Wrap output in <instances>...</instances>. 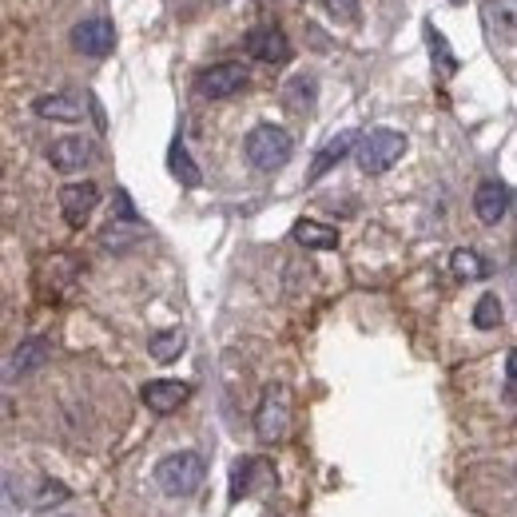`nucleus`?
<instances>
[{
  "mask_svg": "<svg viewBox=\"0 0 517 517\" xmlns=\"http://www.w3.org/2000/svg\"><path fill=\"white\" fill-rule=\"evenodd\" d=\"M291 152H295L291 132H287V128H275V124L251 128V136H247V144H243V156H247V164H251L255 172H279V168H287Z\"/></svg>",
  "mask_w": 517,
  "mask_h": 517,
  "instance_id": "obj_1",
  "label": "nucleus"
},
{
  "mask_svg": "<svg viewBox=\"0 0 517 517\" xmlns=\"http://www.w3.org/2000/svg\"><path fill=\"white\" fill-rule=\"evenodd\" d=\"M406 152V136L394 132V128H374L366 136L354 140V160L366 175H382L390 172Z\"/></svg>",
  "mask_w": 517,
  "mask_h": 517,
  "instance_id": "obj_2",
  "label": "nucleus"
},
{
  "mask_svg": "<svg viewBox=\"0 0 517 517\" xmlns=\"http://www.w3.org/2000/svg\"><path fill=\"white\" fill-rule=\"evenodd\" d=\"M203 474H207V466L195 450H175L156 466V486L168 498H191L203 486Z\"/></svg>",
  "mask_w": 517,
  "mask_h": 517,
  "instance_id": "obj_3",
  "label": "nucleus"
},
{
  "mask_svg": "<svg viewBox=\"0 0 517 517\" xmlns=\"http://www.w3.org/2000/svg\"><path fill=\"white\" fill-rule=\"evenodd\" d=\"M287 430H291V394L283 382H271L255 410V434L263 442H279Z\"/></svg>",
  "mask_w": 517,
  "mask_h": 517,
  "instance_id": "obj_4",
  "label": "nucleus"
},
{
  "mask_svg": "<svg viewBox=\"0 0 517 517\" xmlns=\"http://www.w3.org/2000/svg\"><path fill=\"white\" fill-rule=\"evenodd\" d=\"M243 88H247V68L235 64V60L211 64V68H203V72L195 76V92H199L203 100H227V96H235V92H243Z\"/></svg>",
  "mask_w": 517,
  "mask_h": 517,
  "instance_id": "obj_5",
  "label": "nucleus"
},
{
  "mask_svg": "<svg viewBox=\"0 0 517 517\" xmlns=\"http://www.w3.org/2000/svg\"><path fill=\"white\" fill-rule=\"evenodd\" d=\"M72 48H76L80 56H92V60L108 56V52L116 48V28H112V20H108V16H88V20H80V24L72 28Z\"/></svg>",
  "mask_w": 517,
  "mask_h": 517,
  "instance_id": "obj_6",
  "label": "nucleus"
},
{
  "mask_svg": "<svg viewBox=\"0 0 517 517\" xmlns=\"http://www.w3.org/2000/svg\"><path fill=\"white\" fill-rule=\"evenodd\" d=\"M510 203H514V191H510V183H502V179H486V183H478V191H474V215H478L486 227H498V223L510 215Z\"/></svg>",
  "mask_w": 517,
  "mask_h": 517,
  "instance_id": "obj_7",
  "label": "nucleus"
},
{
  "mask_svg": "<svg viewBox=\"0 0 517 517\" xmlns=\"http://www.w3.org/2000/svg\"><path fill=\"white\" fill-rule=\"evenodd\" d=\"M243 44H247V52H251L255 60H263V64H287V60H291V40H287V32L275 28V24L251 28Z\"/></svg>",
  "mask_w": 517,
  "mask_h": 517,
  "instance_id": "obj_8",
  "label": "nucleus"
},
{
  "mask_svg": "<svg viewBox=\"0 0 517 517\" xmlns=\"http://www.w3.org/2000/svg\"><path fill=\"white\" fill-rule=\"evenodd\" d=\"M96 203H100V187L96 183H68V187H60V211H64L68 227H84L92 219Z\"/></svg>",
  "mask_w": 517,
  "mask_h": 517,
  "instance_id": "obj_9",
  "label": "nucleus"
},
{
  "mask_svg": "<svg viewBox=\"0 0 517 517\" xmlns=\"http://www.w3.org/2000/svg\"><path fill=\"white\" fill-rule=\"evenodd\" d=\"M140 398H144V406L152 414H175L191 398V386L187 382H175V378H152V382H144Z\"/></svg>",
  "mask_w": 517,
  "mask_h": 517,
  "instance_id": "obj_10",
  "label": "nucleus"
},
{
  "mask_svg": "<svg viewBox=\"0 0 517 517\" xmlns=\"http://www.w3.org/2000/svg\"><path fill=\"white\" fill-rule=\"evenodd\" d=\"M92 140H84V136H64V140H56L52 148H48V164L56 168V172H84L88 164H92Z\"/></svg>",
  "mask_w": 517,
  "mask_h": 517,
  "instance_id": "obj_11",
  "label": "nucleus"
},
{
  "mask_svg": "<svg viewBox=\"0 0 517 517\" xmlns=\"http://www.w3.org/2000/svg\"><path fill=\"white\" fill-rule=\"evenodd\" d=\"M354 140H358V132H339V136H331V140H327V144L319 148V156L311 160L307 183H319V179L331 172V168H339L346 156L354 152Z\"/></svg>",
  "mask_w": 517,
  "mask_h": 517,
  "instance_id": "obj_12",
  "label": "nucleus"
},
{
  "mask_svg": "<svg viewBox=\"0 0 517 517\" xmlns=\"http://www.w3.org/2000/svg\"><path fill=\"white\" fill-rule=\"evenodd\" d=\"M52 358V346L48 339H24V343L12 350V358H8V378H28V374H36L44 362Z\"/></svg>",
  "mask_w": 517,
  "mask_h": 517,
  "instance_id": "obj_13",
  "label": "nucleus"
},
{
  "mask_svg": "<svg viewBox=\"0 0 517 517\" xmlns=\"http://www.w3.org/2000/svg\"><path fill=\"white\" fill-rule=\"evenodd\" d=\"M36 116H40V120L76 124V120H84V104H80L72 92H52V96H40V100H36Z\"/></svg>",
  "mask_w": 517,
  "mask_h": 517,
  "instance_id": "obj_14",
  "label": "nucleus"
},
{
  "mask_svg": "<svg viewBox=\"0 0 517 517\" xmlns=\"http://www.w3.org/2000/svg\"><path fill=\"white\" fill-rule=\"evenodd\" d=\"M291 235H295V243H303L311 251H335L339 247V231L327 227V223H319V219H299L291 227Z\"/></svg>",
  "mask_w": 517,
  "mask_h": 517,
  "instance_id": "obj_15",
  "label": "nucleus"
},
{
  "mask_svg": "<svg viewBox=\"0 0 517 517\" xmlns=\"http://www.w3.org/2000/svg\"><path fill=\"white\" fill-rule=\"evenodd\" d=\"M315 100H319L315 76H291V80L283 84V104H287V112H311Z\"/></svg>",
  "mask_w": 517,
  "mask_h": 517,
  "instance_id": "obj_16",
  "label": "nucleus"
},
{
  "mask_svg": "<svg viewBox=\"0 0 517 517\" xmlns=\"http://www.w3.org/2000/svg\"><path fill=\"white\" fill-rule=\"evenodd\" d=\"M482 8H486L490 32H494L502 44H510V40H514V0H486Z\"/></svg>",
  "mask_w": 517,
  "mask_h": 517,
  "instance_id": "obj_17",
  "label": "nucleus"
},
{
  "mask_svg": "<svg viewBox=\"0 0 517 517\" xmlns=\"http://www.w3.org/2000/svg\"><path fill=\"white\" fill-rule=\"evenodd\" d=\"M168 168H172V175L183 183V187H199V183H203L199 164L191 160V152H187V144H183V140H175L172 144V152H168Z\"/></svg>",
  "mask_w": 517,
  "mask_h": 517,
  "instance_id": "obj_18",
  "label": "nucleus"
},
{
  "mask_svg": "<svg viewBox=\"0 0 517 517\" xmlns=\"http://www.w3.org/2000/svg\"><path fill=\"white\" fill-rule=\"evenodd\" d=\"M450 267H454V275H458V279H470V283L490 275V263H486L478 251H470V247L454 251V255H450Z\"/></svg>",
  "mask_w": 517,
  "mask_h": 517,
  "instance_id": "obj_19",
  "label": "nucleus"
},
{
  "mask_svg": "<svg viewBox=\"0 0 517 517\" xmlns=\"http://www.w3.org/2000/svg\"><path fill=\"white\" fill-rule=\"evenodd\" d=\"M183 346H187V335H183V331H160V335L148 339V350H152L156 362H175V358L183 354Z\"/></svg>",
  "mask_w": 517,
  "mask_h": 517,
  "instance_id": "obj_20",
  "label": "nucleus"
},
{
  "mask_svg": "<svg viewBox=\"0 0 517 517\" xmlns=\"http://www.w3.org/2000/svg\"><path fill=\"white\" fill-rule=\"evenodd\" d=\"M502 323V299L498 295H482L478 307H474V327L478 331H494Z\"/></svg>",
  "mask_w": 517,
  "mask_h": 517,
  "instance_id": "obj_21",
  "label": "nucleus"
},
{
  "mask_svg": "<svg viewBox=\"0 0 517 517\" xmlns=\"http://www.w3.org/2000/svg\"><path fill=\"white\" fill-rule=\"evenodd\" d=\"M426 36H430V52H434V60H438V68H442L446 76H454V72H458V60H454V52H450V44H446V36H442L438 28H426Z\"/></svg>",
  "mask_w": 517,
  "mask_h": 517,
  "instance_id": "obj_22",
  "label": "nucleus"
},
{
  "mask_svg": "<svg viewBox=\"0 0 517 517\" xmlns=\"http://www.w3.org/2000/svg\"><path fill=\"white\" fill-rule=\"evenodd\" d=\"M255 470H259V462H255V458H239V462H235V470H231V498H235V502L251 490Z\"/></svg>",
  "mask_w": 517,
  "mask_h": 517,
  "instance_id": "obj_23",
  "label": "nucleus"
},
{
  "mask_svg": "<svg viewBox=\"0 0 517 517\" xmlns=\"http://www.w3.org/2000/svg\"><path fill=\"white\" fill-rule=\"evenodd\" d=\"M327 8H331L335 16H354V8H358V0H327Z\"/></svg>",
  "mask_w": 517,
  "mask_h": 517,
  "instance_id": "obj_24",
  "label": "nucleus"
}]
</instances>
